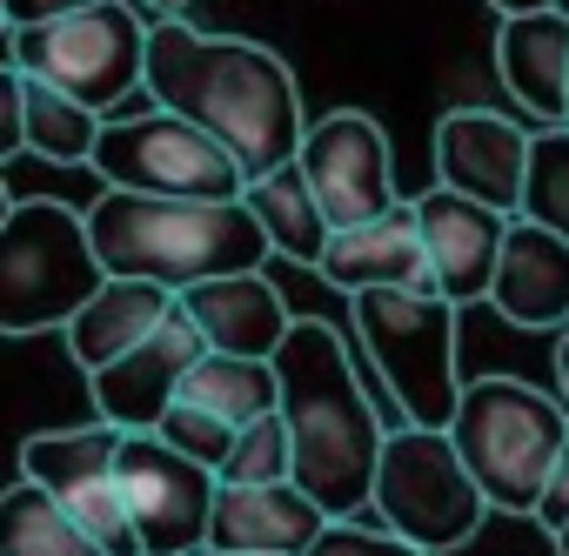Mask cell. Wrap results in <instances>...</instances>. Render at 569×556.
Instances as JSON below:
<instances>
[{
  "instance_id": "cell-1",
  "label": "cell",
  "mask_w": 569,
  "mask_h": 556,
  "mask_svg": "<svg viewBox=\"0 0 569 556\" xmlns=\"http://www.w3.org/2000/svg\"><path fill=\"white\" fill-rule=\"evenodd\" d=\"M148 101L214 135L248 181L289 168L309 141L302 88L268 41L208 34L188 21H154L148 41Z\"/></svg>"
},
{
  "instance_id": "cell-2",
  "label": "cell",
  "mask_w": 569,
  "mask_h": 556,
  "mask_svg": "<svg viewBox=\"0 0 569 556\" xmlns=\"http://www.w3.org/2000/svg\"><path fill=\"white\" fill-rule=\"evenodd\" d=\"M274 376H281V416L296 436V489L322 503L329 523L369 516L389 423H376L349 342L322 316H296L289 342L274 356Z\"/></svg>"
},
{
  "instance_id": "cell-3",
  "label": "cell",
  "mask_w": 569,
  "mask_h": 556,
  "mask_svg": "<svg viewBox=\"0 0 569 556\" xmlns=\"http://www.w3.org/2000/svg\"><path fill=\"white\" fill-rule=\"evenodd\" d=\"M88 228L108 282H154L168 296H188L221 275H261L274 255L248 201H154L101 188Z\"/></svg>"
},
{
  "instance_id": "cell-4",
  "label": "cell",
  "mask_w": 569,
  "mask_h": 556,
  "mask_svg": "<svg viewBox=\"0 0 569 556\" xmlns=\"http://www.w3.org/2000/svg\"><path fill=\"white\" fill-rule=\"evenodd\" d=\"M449 436L496 516H536L556 463L569 456V403L522 376H476Z\"/></svg>"
},
{
  "instance_id": "cell-5",
  "label": "cell",
  "mask_w": 569,
  "mask_h": 556,
  "mask_svg": "<svg viewBox=\"0 0 569 556\" xmlns=\"http://www.w3.org/2000/svg\"><path fill=\"white\" fill-rule=\"evenodd\" d=\"M108 289V268L88 228V208L21 195L0 215V329L41 336L74 329V316Z\"/></svg>"
},
{
  "instance_id": "cell-6",
  "label": "cell",
  "mask_w": 569,
  "mask_h": 556,
  "mask_svg": "<svg viewBox=\"0 0 569 556\" xmlns=\"http://www.w3.org/2000/svg\"><path fill=\"white\" fill-rule=\"evenodd\" d=\"M349 316H356L362 356L376 363L396 416L416 429H449L462 409V389H469L456 369L462 309L442 296H422V289H376V296H356Z\"/></svg>"
},
{
  "instance_id": "cell-7",
  "label": "cell",
  "mask_w": 569,
  "mask_h": 556,
  "mask_svg": "<svg viewBox=\"0 0 569 556\" xmlns=\"http://www.w3.org/2000/svg\"><path fill=\"white\" fill-rule=\"evenodd\" d=\"M489 496L476 489L462 449L449 429H416V423H389L382 443V469H376V523L396 529L402 543L449 556L462 549L482 523H489Z\"/></svg>"
},
{
  "instance_id": "cell-8",
  "label": "cell",
  "mask_w": 569,
  "mask_h": 556,
  "mask_svg": "<svg viewBox=\"0 0 569 556\" xmlns=\"http://www.w3.org/2000/svg\"><path fill=\"white\" fill-rule=\"evenodd\" d=\"M148 41H154V21L134 0H108V8H88L74 21L8 34V68L108 115L114 101L148 95Z\"/></svg>"
},
{
  "instance_id": "cell-9",
  "label": "cell",
  "mask_w": 569,
  "mask_h": 556,
  "mask_svg": "<svg viewBox=\"0 0 569 556\" xmlns=\"http://www.w3.org/2000/svg\"><path fill=\"white\" fill-rule=\"evenodd\" d=\"M88 168L101 175L108 195H154V201H241L248 195L241 161L168 108L108 121Z\"/></svg>"
},
{
  "instance_id": "cell-10",
  "label": "cell",
  "mask_w": 569,
  "mask_h": 556,
  "mask_svg": "<svg viewBox=\"0 0 569 556\" xmlns=\"http://www.w3.org/2000/svg\"><path fill=\"white\" fill-rule=\"evenodd\" d=\"M121 449H128V429H114V423L41 429L21 443V476L41 483L54 503H68L108 556H148L141 529L128 516V496H121Z\"/></svg>"
},
{
  "instance_id": "cell-11",
  "label": "cell",
  "mask_w": 569,
  "mask_h": 556,
  "mask_svg": "<svg viewBox=\"0 0 569 556\" xmlns=\"http://www.w3.org/2000/svg\"><path fill=\"white\" fill-rule=\"evenodd\" d=\"M121 496H128V516H134L148 556H201L214 503H221V476L201 469L194 456L168 449L161 436H128Z\"/></svg>"
},
{
  "instance_id": "cell-12",
  "label": "cell",
  "mask_w": 569,
  "mask_h": 556,
  "mask_svg": "<svg viewBox=\"0 0 569 556\" xmlns=\"http://www.w3.org/2000/svg\"><path fill=\"white\" fill-rule=\"evenodd\" d=\"M302 175L322 201V215L342 228H362L376 215H389L402 195H396V148L382 135L376 115L362 108H336L322 121H309V141H302Z\"/></svg>"
},
{
  "instance_id": "cell-13",
  "label": "cell",
  "mask_w": 569,
  "mask_h": 556,
  "mask_svg": "<svg viewBox=\"0 0 569 556\" xmlns=\"http://www.w3.org/2000/svg\"><path fill=\"white\" fill-rule=\"evenodd\" d=\"M529 148H536V128H516L509 115H489V108H449L436 121V188L482 201L496 215H522Z\"/></svg>"
},
{
  "instance_id": "cell-14",
  "label": "cell",
  "mask_w": 569,
  "mask_h": 556,
  "mask_svg": "<svg viewBox=\"0 0 569 556\" xmlns=\"http://www.w3.org/2000/svg\"><path fill=\"white\" fill-rule=\"evenodd\" d=\"M201 356H208V342H201V329H194L188 316L161 322L134 356H121L114 369L88 376L94 423H114V429H128V436H154V429L168 423V409L181 403V389H188V376H194Z\"/></svg>"
},
{
  "instance_id": "cell-15",
  "label": "cell",
  "mask_w": 569,
  "mask_h": 556,
  "mask_svg": "<svg viewBox=\"0 0 569 556\" xmlns=\"http://www.w3.org/2000/svg\"><path fill=\"white\" fill-rule=\"evenodd\" d=\"M322 282L342 289L349 302L356 296H376V289H422V296H442L436 289V268H429V241H422V208L416 195H402L389 215L362 221V228H342L322 255Z\"/></svg>"
},
{
  "instance_id": "cell-16",
  "label": "cell",
  "mask_w": 569,
  "mask_h": 556,
  "mask_svg": "<svg viewBox=\"0 0 569 556\" xmlns=\"http://www.w3.org/2000/svg\"><path fill=\"white\" fill-rule=\"evenodd\" d=\"M416 208H422V241H429V268H436L442 302H456V309L489 302L516 215H496V208L462 201V195H449V188L416 195Z\"/></svg>"
},
{
  "instance_id": "cell-17",
  "label": "cell",
  "mask_w": 569,
  "mask_h": 556,
  "mask_svg": "<svg viewBox=\"0 0 569 556\" xmlns=\"http://www.w3.org/2000/svg\"><path fill=\"white\" fill-rule=\"evenodd\" d=\"M181 316L201 329L208 356H241V363H274L281 342L296 329V309L281 302V289L261 275H221L181 296Z\"/></svg>"
},
{
  "instance_id": "cell-18",
  "label": "cell",
  "mask_w": 569,
  "mask_h": 556,
  "mask_svg": "<svg viewBox=\"0 0 569 556\" xmlns=\"http://www.w3.org/2000/svg\"><path fill=\"white\" fill-rule=\"evenodd\" d=\"M322 529H329L322 503H309L296 483H254V489L221 483V503H214V523H208V549L309 556L322 543Z\"/></svg>"
},
{
  "instance_id": "cell-19",
  "label": "cell",
  "mask_w": 569,
  "mask_h": 556,
  "mask_svg": "<svg viewBox=\"0 0 569 556\" xmlns=\"http://www.w3.org/2000/svg\"><path fill=\"white\" fill-rule=\"evenodd\" d=\"M496 75L509 88V101L522 115H536V128H562L569 121V14H516L496 28Z\"/></svg>"
},
{
  "instance_id": "cell-20",
  "label": "cell",
  "mask_w": 569,
  "mask_h": 556,
  "mask_svg": "<svg viewBox=\"0 0 569 556\" xmlns=\"http://www.w3.org/2000/svg\"><path fill=\"white\" fill-rule=\"evenodd\" d=\"M489 309L516 329H569V241L536 228V221H509V248L496 268Z\"/></svg>"
},
{
  "instance_id": "cell-21",
  "label": "cell",
  "mask_w": 569,
  "mask_h": 556,
  "mask_svg": "<svg viewBox=\"0 0 569 556\" xmlns=\"http://www.w3.org/2000/svg\"><path fill=\"white\" fill-rule=\"evenodd\" d=\"M181 316V296L154 289V282H108L68 329V356L81 363V376H101L114 369L121 356H134L161 322Z\"/></svg>"
},
{
  "instance_id": "cell-22",
  "label": "cell",
  "mask_w": 569,
  "mask_h": 556,
  "mask_svg": "<svg viewBox=\"0 0 569 556\" xmlns=\"http://www.w3.org/2000/svg\"><path fill=\"white\" fill-rule=\"evenodd\" d=\"M241 201H248V215L261 221V235H268L274 255H289V261H302V268H322V255H329V241H336V221L322 215V201H316L302 161H289V168L248 181Z\"/></svg>"
},
{
  "instance_id": "cell-23",
  "label": "cell",
  "mask_w": 569,
  "mask_h": 556,
  "mask_svg": "<svg viewBox=\"0 0 569 556\" xmlns=\"http://www.w3.org/2000/svg\"><path fill=\"white\" fill-rule=\"evenodd\" d=\"M0 556H108L68 503H54L41 483H14L0 496Z\"/></svg>"
},
{
  "instance_id": "cell-24",
  "label": "cell",
  "mask_w": 569,
  "mask_h": 556,
  "mask_svg": "<svg viewBox=\"0 0 569 556\" xmlns=\"http://www.w3.org/2000/svg\"><path fill=\"white\" fill-rule=\"evenodd\" d=\"M181 403H188V409L221 416L228 429H248V423H261V416H274V409H281V376H274V363L201 356V363H194V376H188V389H181Z\"/></svg>"
},
{
  "instance_id": "cell-25",
  "label": "cell",
  "mask_w": 569,
  "mask_h": 556,
  "mask_svg": "<svg viewBox=\"0 0 569 556\" xmlns=\"http://www.w3.org/2000/svg\"><path fill=\"white\" fill-rule=\"evenodd\" d=\"M14 81H21V108H28V155H41L54 168H88L108 135V115L81 108L74 95H61L48 81H28V75H14Z\"/></svg>"
},
{
  "instance_id": "cell-26",
  "label": "cell",
  "mask_w": 569,
  "mask_h": 556,
  "mask_svg": "<svg viewBox=\"0 0 569 556\" xmlns=\"http://www.w3.org/2000/svg\"><path fill=\"white\" fill-rule=\"evenodd\" d=\"M522 221H536V228H549V235L569 241V121L562 128H536Z\"/></svg>"
},
{
  "instance_id": "cell-27",
  "label": "cell",
  "mask_w": 569,
  "mask_h": 556,
  "mask_svg": "<svg viewBox=\"0 0 569 556\" xmlns=\"http://www.w3.org/2000/svg\"><path fill=\"white\" fill-rule=\"evenodd\" d=\"M221 483L234 489H254V483H296V436H289V416H261L234 436V456L221 469Z\"/></svg>"
},
{
  "instance_id": "cell-28",
  "label": "cell",
  "mask_w": 569,
  "mask_h": 556,
  "mask_svg": "<svg viewBox=\"0 0 569 556\" xmlns=\"http://www.w3.org/2000/svg\"><path fill=\"white\" fill-rule=\"evenodd\" d=\"M154 436H161L168 449H181V456H194L201 469H214V476H221V469H228V456H234V436H241V429H228V423H221V416H208V409L174 403V409H168V423H161Z\"/></svg>"
},
{
  "instance_id": "cell-29",
  "label": "cell",
  "mask_w": 569,
  "mask_h": 556,
  "mask_svg": "<svg viewBox=\"0 0 569 556\" xmlns=\"http://www.w3.org/2000/svg\"><path fill=\"white\" fill-rule=\"evenodd\" d=\"M309 556H429V549L402 543V536H396V529H382V523H376V509H369V516H356V523H329V529H322V543H316Z\"/></svg>"
},
{
  "instance_id": "cell-30",
  "label": "cell",
  "mask_w": 569,
  "mask_h": 556,
  "mask_svg": "<svg viewBox=\"0 0 569 556\" xmlns=\"http://www.w3.org/2000/svg\"><path fill=\"white\" fill-rule=\"evenodd\" d=\"M88 8H108V0H0V21L8 34H28V28H54V21H74Z\"/></svg>"
},
{
  "instance_id": "cell-31",
  "label": "cell",
  "mask_w": 569,
  "mask_h": 556,
  "mask_svg": "<svg viewBox=\"0 0 569 556\" xmlns=\"http://www.w3.org/2000/svg\"><path fill=\"white\" fill-rule=\"evenodd\" d=\"M536 523H542L549 536L569 529V456L556 463V476H549V489H542V503H536Z\"/></svg>"
},
{
  "instance_id": "cell-32",
  "label": "cell",
  "mask_w": 569,
  "mask_h": 556,
  "mask_svg": "<svg viewBox=\"0 0 569 556\" xmlns=\"http://www.w3.org/2000/svg\"><path fill=\"white\" fill-rule=\"evenodd\" d=\"M489 8L502 21H516V14H549V8H562V0H489Z\"/></svg>"
},
{
  "instance_id": "cell-33",
  "label": "cell",
  "mask_w": 569,
  "mask_h": 556,
  "mask_svg": "<svg viewBox=\"0 0 569 556\" xmlns=\"http://www.w3.org/2000/svg\"><path fill=\"white\" fill-rule=\"evenodd\" d=\"M134 8H141V14H154V21H181L194 0H134Z\"/></svg>"
},
{
  "instance_id": "cell-34",
  "label": "cell",
  "mask_w": 569,
  "mask_h": 556,
  "mask_svg": "<svg viewBox=\"0 0 569 556\" xmlns=\"http://www.w3.org/2000/svg\"><path fill=\"white\" fill-rule=\"evenodd\" d=\"M556 396L569 403V329L556 336Z\"/></svg>"
},
{
  "instance_id": "cell-35",
  "label": "cell",
  "mask_w": 569,
  "mask_h": 556,
  "mask_svg": "<svg viewBox=\"0 0 569 556\" xmlns=\"http://www.w3.org/2000/svg\"><path fill=\"white\" fill-rule=\"evenodd\" d=\"M549 543H556V556H569V529H562V536H549Z\"/></svg>"
},
{
  "instance_id": "cell-36",
  "label": "cell",
  "mask_w": 569,
  "mask_h": 556,
  "mask_svg": "<svg viewBox=\"0 0 569 556\" xmlns=\"http://www.w3.org/2000/svg\"><path fill=\"white\" fill-rule=\"evenodd\" d=\"M201 556H241V549H201Z\"/></svg>"
}]
</instances>
